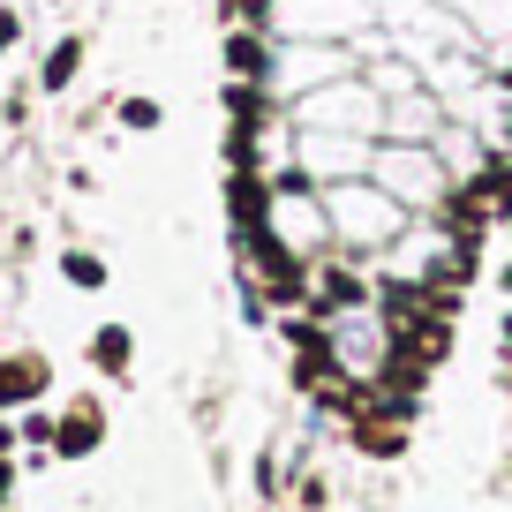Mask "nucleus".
<instances>
[{"instance_id": "f257e3e1", "label": "nucleus", "mask_w": 512, "mask_h": 512, "mask_svg": "<svg viewBox=\"0 0 512 512\" xmlns=\"http://www.w3.org/2000/svg\"><path fill=\"white\" fill-rule=\"evenodd\" d=\"M272 181L264 174H226V219H234V241H249V234H264L272 226Z\"/></svg>"}, {"instance_id": "f03ea898", "label": "nucleus", "mask_w": 512, "mask_h": 512, "mask_svg": "<svg viewBox=\"0 0 512 512\" xmlns=\"http://www.w3.org/2000/svg\"><path fill=\"white\" fill-rule=\"evenodd\" d=\"M106 445V407L98 400H76L61 415V430H53V460H83V452Z\"/></svg>"}, {"instance_id": "7ed1b4c3", "label": "nucleus", "mask_w": 512, "mask_h": 512, "mask_svg": "<svg viewBox=\"0 0 512 512\" xmlns=\"http://www.w3.org/2000/svg\"><path fill=\"white\" fill-rule=\"evenodd\" d=\"M219 61H226V83H272V38L264 31H226Z\"/></svg>"}, {"instance_id": "20e7f679", "label": "nucleus", "mask_w": 512, "mask_h": 512, "mask_svg": "<svg viewBox=\"0 0 512 512\" xmlns=\"http://www.w3.org/2000/svg\"><path fill=\"white\" fill-rule=\"evenodd\" d=\"M46 384H53L46 354H0V407H23V400H38Z\"/></svg>"}, {"instance_id": "39448f33", "label": "nucleus", "mask_w": 512, "mask_h": 512, "mask_svg": "<svg viewBox=\"0 0 512 512\" xmlns=\"http://www.w3.org/2000/svg\"><path fill=\"white\" fill-rule=\"evenodd\" d=\"M91 362L106 369V377H128V362H136V332H128V324H98V332H91Z\"/></svg>"}, {"instance_id": "423d86ee", "label": "nucleus", "mask_w": 512, "mask_h": 512, "mask_svg": "<svg viewBox=\"0 0 512 512\" xmlns=\"http://www.w3.org/2000/svg\"><path fill=\"white\" fill-rule=\"evenodd\" d=\"M475 196L490 204V219H512V159H490L475 174Z\"/></svg>"}, {"instance_id": "0eeeda50", "label": "nucleus", "mask_w": 512, "mask_h": 512, "mask_svg": "<svg viewBox=\"0 0 512 512\" xmlns=\"http://www.w3.org/2000/svg\"><path fill=\"white\" fill-rule=\"evenodd\" d=\"M83 68V38H61V46L46 53V68H38V91H68Z\"/></svg>"}, {"instance_id": "6e6552de", "label": "nucleus", "mask_w": 512, "mask_h": 512, "mask_svg": "<svg viewBox=\"0 0 512 512\" xmlns=\"http://www.w3.org/2000/svg\"><path fill=\"white\" fill-rule=\"evenodd\" d=\"M61 279H68V287H83V294H98V287H106V256H91V249H61Z\"/></svg>"}, {"instance_id": "1a4fd4ad", "label": "nucleus", "mask_w": 512, "mask_h": 512, "mask_svg": "<svg viewBox=\"0 0 512 512\" xmlns=\"http://www.w3.org/2000/svg\"><path fill=\"white\" fill-rule=\"evenodd\" d=\"M226 113H234V128L256 136V121H264V83H226Z\"/></svg>"}, {"instance_id": "9d476101", "label": "nucleus", "mask_w": 512, "mask_h": 512, "mask_svg": "<svg viewBox=\"0 0 512 512\" xmlns=\"http://www.w3.org/2000/svg\"><path fill=\"white\" fill-rule=\"evenodd\" d=\"M166 121V106L159 98H121V128H136V136H151V128Z\"/></svg>"}, {"instance_id": "9b49d317", "label": "nucleus", "mask_w": 512, "mask_h": 512, "mask_svg": "<svg viewBox=\"0 0 512 512\" xmlns=\"http://www.w3.org/2000/svg\"><path fill=\"white\" fill-rule=\"evenodd\" d=\"M16 38H23V8H0V61L16 53Z\"/></svg>"}, {"instance_id": "f8f14e48", "label": "nucleus", "mask_w": 512, "mask_h": 512, "mask_svg": "<svg viewBox=\"0 0 512 512\" xmlns=\"http://www.w3.org/2000/svg\"><path fill=\"white\" fill-rule=\"evenodd\" d=\"M16 437H23L16 422H0V460H8V452H16Z\"/></svg>"}, {"instance_id": "ddd939ff", "label": "nucleus", "mask_w": 512, "mask_h": 512, "mask_svg": "<svg viewBox=\"0 0 512 512\" xmlns=\"http://www.w3.org/2000/svg\"><path fill=\"white\" fill-rule=\"evenodd\" d=\"M497 287H505V294H512V264H505V272H497Z\"/></svg>"}, {"instance_id": "4468645a", "label": "nucleus", "mask_w": 512, "mask_h": 512, "mask_svg": "<svg viewBox=\"0 0 512 512\" xmlns=\"http://www.w3.org/2000/svg\"><path fill=\"white\" fill-rule=\"evenodd\" d=\"M505 347H512V309H505Z\"/></svg>"}]
</instances>
